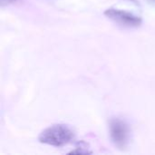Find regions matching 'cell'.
Returning a JSON list of instances; mask_svg holds the SVG:
<instances>
[{"label":"cell","instance_id":"cell-1","mask_svg":"<svg viewBox=\"0 0 155 155\" xmlns=\"http://www.w3.org/2000/svg\"><path fill=\"white\" fill-rule=\"evenodd\" d=\"M74 138L73 129L63 124H53L45 129L39 135L40 143L54 147H62L71 143Z\"/></svg>","mask_w":155,"mask_h":155},{"label":"cell","instance_id":"cell-2","mask_svg":"<svg viewBox=\"0 0 155 155\" xmlns=\"http://www.w3.org/2000/svg\"><path fill=\"white\" fill-rule=\"evenodd\" d=\"M110 137L119 149H124L129 143L131 130L128 124L121 118H113L109 124Z\"/></svg>","mask_w":155,"mask_h":155},{"label":"cell","instance_id":"cell-3","mask_svg":"<svg viewBox=\"0 0 155 155\" xmlns=\"http://www.w3.org/2000/svg\"><path fill=\"white\" fill-rule=\"evenodd\" d=\"M104 15L114 22L125 27H138L142 24V17L131 12L114 7L105 10Z\"/></svg>","mask_w":155,"mask_h":155},{"label":"cell","instance_id":"cell-4","mask_svg":"<svg viewBox=\"0 0 155 155\" xmlns=\"http://www.w3.org/2000/svg\"><path fill=\"white\" fill-rule=\"evenodd\" d=\"M16 0H1V3L4 5V4H10V3H13V2H15Z\"/></svg>","mask_w":155,"mask_h":155},{"label":"cell","instance_id":"cell-5","mask_svg":"<svg viewBox=\"0 0 155 155\" xmlns=\"http://www.w3.org/2000/svg\"><path fill=\"white\" fill-rule=\"evenodd\" d=\"M154 1H155V0H154Z\"/></svg>","mask_w":155,"mask_h":155}]
</instances>
